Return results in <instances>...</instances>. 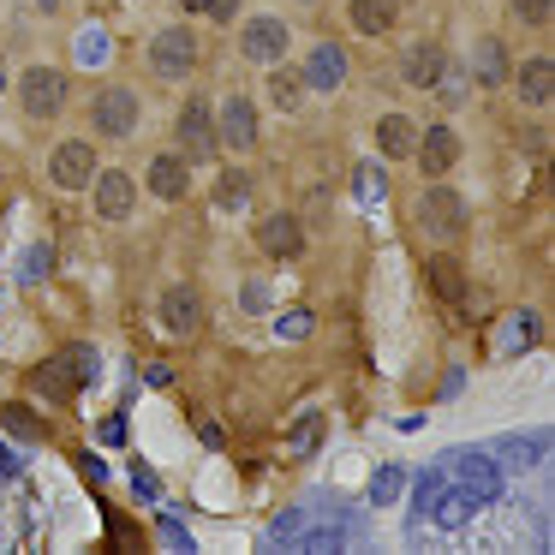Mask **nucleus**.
Here are the masks:
<instances>
[{"instance_id": "obj_1", "label": "nucleus", "mask_w": 555, "mask_h": 555, "mask_svg": "<svg viewBox=\"0 0 555 555\" xmlns=\"http://www.w3.org/2000/svg\"><path fill=\"white\" fill-rule=\"evenodd\" d=\"M85 383H96V352H90V347H61V352H54V359L37 371V388H42L49 400H73Z\"/></svg>"}, {"instance_id": "obj_2", "label": "nucleus", "mask_w": 555, "mask_h": 555, "mask_svg": "<svg viewBox=\"0 0 555 555\" xmlns=\"http://www.w3.org/2000/svg\"><path fill=\"white\" fill-rule=\"evenodd\" d=\"M442 472H460V490L478 495V507L502 495V466H495V454H472V448H460V454L442 460Z\"/></svg>"}, {"instance_id": "obj_3", "label": "nucleus", "mask_w": 555, "mask_h": 555, "mask_svg": "<svg viewBox=\"0 0 555 555\" xmlns=\"http://www.w3.org/2000/svg\"><path fill=\"white\" fill-rule=\"evenodd\" d=\"M418 221L430 240H454L460 228H466V204H460V192H448V185H430V192L418 197Z\"/></svg>"}, {"instance_id": "obj_4", "label": "nucleus", "mask_w": 555, "mask_h": 555, "mask_svg": "<svg viewBox=\"0 0 555 555\" xmlns=\"http://www.w3.org/2000/svg\"><path fill=\"white\" fill-rule=\"evenodd\" d=\"M25 114L30 120H49V114L66 108V73H54V66H37V73H25Z\"/></svg>"}, {"instance_id": "obj_5", "label": "nucleus", "mask_w": 555, "mask_h": 555, "mask_svg": "<svg viewBox=\"0 0 555 555\" xmlns=\"http://www.w3.org/2000/svg\"><path fill=\"white\" fill-rule=\"evenodd\" d=\"M90 120H96L102 138H126V132L138 126V96H132V90H120V85L102 90L96 108H90Z\"/></svg>"}, {"instance_id": "obj_6", "label": "nucleus", "mask_w": 555, "mask_h": 555, "mask_svg": "<svg viewBox=\"0 0 555 555\" xmlns=\"http://www.w3.org/2000/svg\"><path fill=\"white\" fill-rule=\"evenodd\" d=\"M180 144H185V156H192V162H204V156H216V120H209V108H204V102H185V108H180Z\"/></svg>"}, {"instance_id": "obj_7", "label": "nucleus", "mask_w": 555, "mask_h": 555, "mask_svg": "<svg viewBox=\"0 0 555 555\" xmlns=\"http://www.w3.org/2000/svg\"><path fill=\"white\" fill-rule=\"evenodd\" d=\"M472 514H478V495H472V490H460V483H448V478H442V490L430 495V514H424V519H430V526H442V531H460Z\"/></svg>"}, {"instance_id": "obj_8", "label": "nucleus", "mask_w": 555, "mask_h": 555, "mask_svg": "<svg viewBox=\"0 0 555 555\" xmlns=\"http://www.w3.org/2000/svg\"><path fill=\"white\" fill-rule=\"evenodd\" d=\"M150 61H156V73H162V78L192 73V61H197V37H192V30H162L156 49H150Z\"/></svg>"}, {"instance_id": "obj_9", "label": "nucleus", "mask_w": 555, "mask_h": 555, "mask_svg": "<svg viewBox=\"0 0 555 555\" xmlns=\"http://www.w3.org/2000/svg\"><path fill=\"white\" fill-rule=\"evenodd\" d=\"M412 156H418V168H424V180H442L448 168L460 162V138L448 132V126H436V132H424L418 144H412Z\"/></svg>"}, {"instance_id": "obj_10", "label": "nucleus", "mask_w": 555, "mask_h": 555, "mask_svg": "<svg viewBox=\"0 0 555 555\" xmlns=\"http://www.w3.org/2000/svg\"><path fill=\"white\" fill-rule=\"evenodd\" d=\"M162 323H168V335L192 340L197 323H204V299H197L192 287H168L162 293Z\"/></svg>"}, {"instance_id": "obj_11", "label": "nucleus", "mask_w": 555, "mask_h": 555, "mask_svg": "<svg viewBox=\"0 0 555 555\" xmlns=\"http://www.w3.org/2000/svg\"><path fill=\"white\" fill-rule=\"evenodd\" d=\"M240 49L251 54V61L275 66L281 54H287V25H281V18H251V25H245V37H240Z\"/></svg>"}, {"instance_id": "obj_12", "label": "nucleus", "mask_w": 555, "mask_h": 555, "mask_svg": "<svg viewBox=\"0 0 555 555\" xmlns=\"http://www.w3.org/2000/svg\"><path fill=\"white\" fill-rule=\"evenodd\" d=\"M216 144L228 150H251L257 144V114L245 96H228V108H221V126H216Z\"/></svg>"}, {"instance_id": "obj_13", "label": "nucleus", "mask_w": 555, "mask_h": 555, "mask_svg": "<svg viewBox=\"0 0 555 555\" xmlns=\"http://www.w3.org/2000/svg\"><path fill=\"white\" fill-rule=\"evenodd\" d=\"M90 173H96V144H61L54 150V185L78 192V185H90Z\"/></svg>"}, {"instance_id": "obj_14", "label": "nucleus", "mask_w": 555, "mask_h": 555, "mask_svg": "<svg viewBox=\"0 0 555 555\" xmlns=\"http://www.w3.org/2000/svg\"><path fill=\"white\" fill-rule=\"evenodd\" d=\"M90 185H96V216H108V221L132 216V180L126 173H90Z\"/></svg>"}, {"instance_id": "obj_15", "label": "nucleus", "mask_w": 555, "mask_h": 555, "mask_svg": "<svg viewBox=\"0 0 555 555\" xmlns=\"http://www.w3.org/2000/svg\"><path fill=\"white\" fill-rule=\"evenodd\" d=\"M448 66V54L436 49V42H412L406 49V61H400V73H406V85H418V90H430L436 85V73Z\"/></svg>"}, {"instance_id": "obj_16", "label": "nucleus", "mask_w": 555, "mask_h": 555, "mask_svg": "<svg viewBox=\"0 0 555 555\" xmlns=\"http://www.w3.org/2000/svg\"><path fill=\"white\" fill-rule=\"evenodd\" d=\"M257 245H263L269 257H299V251H305L299 221H293V216H269L263 228H257Z\"/></svg>"}, {"instance_id": "obj_17", "label": "nucleus", "mask_w": 555, "mask_h": 555, "mask_svg": "<svg viewBox=\"0 0 555 555\" xmlns=\"http://www.w3.org/2000/svg\"><path fill=\"white\" fill-rule=\"evenodd\" d=\"M150 192L168 197V204L192 192V173H185V162H180V156H156V162H150Z\"/></svg>"}, {"instance_id": "obj_18", "label": "nucleus", "mask_w": 555, "mask_h": 555, "mask_svg": "<svg viewBox=\"0 0 555 555\" xmlns=\"http://www.w3.org/2000/svg\"><path fill=\"white\" fill-rule=\"evenodd\" d=\"M340 78H347V54H340L335 42H323V49H311V66H305V85H317V90H335Z\"/></svg>"}, {"instance_id": "obj_19", "label": "nucleus", "mask_w": 555, "mask_h": 555, "mask_svg": "<svg viewBox=\"0 0 555 555\" xmlns=\"http://www.w3.org/2000/svg\"><path fill=\"white\" fill-rule=\"evenodd\" d=\"M519 96H526L531 108H550V96H555V66L543 61V54L519 66Z\"/></svg>"}, {"instance_id": "obj_20", "label": "nucleus", "mask_w": 555, "mask_h": 555, "mask_svg": "<svg viewBox=\"0 0 555 555\" xmlns=\"http://www.w3.org/2000/svg\"><path fill=\"white\" fill-rule=\"evenodd\" d=\"M376 144H383V156H412V144H418V126H412L406 114H383V126H376Z\"/></svg>"}, {"instance_id": "obj_21", "label": "nucleus", "mask_w": 555, "mask_h": 555, "mask_svg": "<svg viewBox=\"0 0 555 555\" xmlns=\"http://www.w3.org/2000/svg\"><path fill=\"white\" fill-rule=\"evenodd\" d=\"M472 73H478V85H502L507 78V54H502L495 37H483L478 49H472Z\"/></svg>"}, {"instance_id": "obj_22", "label": "nucleus", "mask_w": 555, "mask_h": 555, "mask_svg": "<svg viewBox=\"0 0 555 555\" xmlns=\"http://www.w3.org/2000/svg\"><path fill=\"white\" fill-rule=\"evenodd\" d=\"M430 287L442 293L448 305H460L466 299V269H460L454 257H430Z\"/></svg>"}, {"instance_id": "obj_23", "label": "nucleus", "mask_w": 555, "mask_h": 555, "mask_svg": "<svg viewBox=\"0 0 555 555\" xmlns=\"http://www.w3.org/2000/svg\"><path fill=\"white\" fill-rule=\"evenodd\" d=\"M395 13H400L395 0H352V25L371 30V37H383V30L395 25Z\"/></svg>"}, {"instance_id": "obj_24", "label": "nucleus", "mask_w": 555, "mask_h": 555, "mask_svg": "<svg viewBox=\"0 0 555 555\" xmlns=\"http://www.w3.org/2000/svg\"><path fill=\"white\" fill-rule=\"evenodd\" d=\"M531 340H538V317H531V311H514V317L502 323V340H495V347H502V352H519V347H531Z\"/></svg>"}, {"instance_id": "obj_25", "label": "nucleus", "mask_w": 555, "mask_h": 555, "mask_svg": "<svg viewBox=\"0 0 555 555\" xmlns=\"http://www.w3.org/2000/svg\"><path fill=\"white\" fill-rule=\"evenodd\" d=\"M299 90H305V73H275V78H269V96H275L281 114L299 108Z\"/></svg>"}, {"instance_id": "obj_26", "label": "nucleus", "mask_w": 555, "mask_h": 555, "mask_svg": "<svg viewBox=\"0 0 555 555\" xmlns=\"http://www.w3.org/2000/svg\"><path fill=\"white\" fill-rule=\"evenodd\" d=\"M400 490H406V472H400V466H383V472L371 478V502H376V507H383V502H395Z\"/></svg>"}, {"instance_id": "obj_27", "label": "nucleus", "mask_w": 555, "mask_h": 555, "mask_svg": "<svg viewBox=\"0 0 555 555\" xmlns=\"http://www.w3.org/2000/svg\"><path fill=\"white\" fill-rule=\"evenodd\" d=\"M245 197H251V180H245V173H221L216 180V204L221 209H240Z\"/></svg>"}, {"instance_id": "obj_28", "label": "nucleus", "mask_w": 555, "mask_h": 555, "mask_svg": "<svg viewBox=\"0 0 555 555\" xmlns=\"http://www.w3.org/2000/svg\"><path fill=\"white\" fill-rule=\"evenodd\" d=\"M317 442H323V418H317V412H305V418L293 424V454H311Z\"/></svg>"}, {"instance_id": "obj_29", "label": "nucleus", "mask_w": 555, "mask_h": 555, "mask_svg": "<svg viewBox=\"0 0 555 555\" xmlns=\"http://www.w3.org/2000/svg\"><path fill=\"white\" fill-rule=\"evenodd\" d=\"M78 61L102 66V61H108V37H102V30H85V37H78Z\"/></svg>"}, {"instance_id": "obj_30", "label": "nucleus", "mask_w": 555, "mask_h": 555, "mask_svg": "<svg viewBox=\"0 0 555 555\" xmlns=\"http://www.w3.org/2000/svg\"><path fill=\"white\" fill-rule=\"evenodd\" d=\"M495 454L514 460V466H526V460H538V454H543V442H538V436H531V442H526V436H514V442H502Z\"/></svg>"}, {"instance_id": "obj_31", "label": "nucleus", "mask_w": 555, "mask_h": 555, "mask_svg": "<svg viewBox=\"0 0 555 555\" xmlns=\"http://www.w3.org/2000/svg\"><path fill=\"white\" fill-rule=\"evenodd\" d=\"M275 335H281V340H305V335H311V311H287V317L275 323Z\"/></svg>"}, {"instance_id": "obj_32", "label": "nucleus", "mask_w": 555, "mask_h": 555, "mask_svg": "<svg viewBox=\"0 0 555 555\" xmlns=\"http://www.w3.org/2000/svg\"><path fill=\"white\" fill-rule=\"evenodd\" d=\"M430 90H442V102H466V78H460V73H448V66L436 73V85H430Z\"/></svg>"}, {"instance_id": "obj_33", "label": "nucleus", "mask_w": 555, "mask_h": 555, "mask_svg": "<svg viewBox=\"0 0 555 555\" xmlns=\"http://www.w3.org/2000/svg\"><path fill=\"white\" fill-rule=\"evenodd\" d=\"M383 192H388V185H383V173H376V168H359V197H364V204H376Z\"/></svg>"}, {"instance_id": "obj_34", "label": "nucleus", "mask_w": 555, "mask_h": 555, "mask_svg": "<svg viewBox=\"0 0 555 555\" xmlns=\"http://www.w3.org/2000/svg\"><path fill=\"white\" fill-rule=\"evenodd\" d=\"M514 18H526V25H543V18H550V0H514Z\"/></svg>"}, {"instance_id": "obj_35", "label": "nucleus", "mask_w": 555, "mask_h": 555, "mask_svg": "<svg viewBox=\"0 0 555 555\" xmlns=\"http://www.w3.org/2000/svg\"><path fill=\"white\" fill-rule=\"evenodd\" d=\"M49 263H54V251L49 245H37V251L25 257V281H37V275H49Z\"/></svg>"}, {"instance_id": "obj_36", "label": "nucleus", "mask_w": 555, "mask_h": 555, "mask_svg": "<svg viewBox=\"0 0 555 555\" xmlns=\"http://www.w3.org/2000/svg\"><path fill=\"white\" fill-rule=\"evenodd\" d=\"M305 550H311V555H323V550H340V531H311V538H305Z\"/></svg>"}, {"instance_id": "obj_37", "label": "nucleus", "mask_w": 555, "mask_h": 555, "mask_svg": "<svg viewBox=\"0 0 555 555\" xmlns=\"http://www.w3.org/2000/svg\"><path fill=\"white\" fill-rule=\"evenodd\" d=\"M132 490H138V495H156V472H150L144 460L132 466Z\"/></svg>"}, {"instance_id": "obj_38", "label": "nucleus", "mask_w": 555, "mask_h": 555, "mask_svg": "<svg viewBox=\"0 0 555 555\" xmlns=\"http://www.w3.org/2000/svg\"><path fill=\"white\" fill-rule=\"evenodd\" d=\"M7 424H13V430H25V436H37V418H30L25 406H7Z\"/></svg>"}, {"instance_id": "obj_39", "label": "nucleus", "mask_w": 555, "mask_h": 555, "mask_svg": "<svg viewBox=\"0 0 555 555\" xmlns=\"http://www.w3.org/2000/svg\"><path fill=\"white\" fill-rule=\"evenodd\" d=\"M204 13H209V18H221V25H228V18H233V13H240V0H209Z\"/></svg>"}, {"instance_id": "obj_40", "label": "nucleus", "mask_w": 555, "mask_h": 555, "mask_svg": "<svg viewBox=\"0 0 555 555\" xmlns=\"http://www.w3.org/2000/svg\"><path fill=\"white\" fill-rule=\"evenodd\" d=\"M102 442L120 448V442H126V418H108V424H102Z\"/></svg>"}, {"instance_id": "obj_41", "label": "nucleus", "mask_w": 555, "mask_h": 555, "mask_svg": "<svg viewBox=\"0 0 555 555\" xmlns=\"http://www.w3.org/2000/svg\"><path fill=\"white\" fill-rule=\"evenodd\" d=\"M78 466H85V478H90V483H102V478H108V466H102L96 454H85V460H78Z\"/></svg>"}, {"instance_id": "obj_42", "label": "nucleus", "mask_w": 555, "mask_h": 555, "mask_svg": "<svg viewBox=\"0 0 555 555\" xmlns=\"http://www.w3.org/2000/svg\"><path fill=\"white\" fill-rule=\"evenodd\" d=\"M293 538H299V514H287V519H281V531H275V543H293Z\"/></svg>"}, {"instance_id": "obj_43", "label": "nucleus", "mask_w": 555, "mask_h": 555, "mask_svg": "<svg viewBox=\"0 0 555 555\" xmlns=\"http://www.w3.org/2000/svg\"><path fill=\"white\" fill-rule=\"evenodd\" d=\"M180 7H185V13H204V7H209V0H180Z\"/></svg>"}, {"instance_id": "obj_44", "label": "nucleus", "mask_w": 555, "mask_h": 555, "mask_svg": "<svg viewBox=\"0 0 555 555\" xmlns=\"http://www.w3.org/2000/svg\"><path fill=\"white\" fill-rule=\"evenodd\" d=\"M0 478H13V460H7V454H0Z\"/></svg>"}, {"instance_id": "obj_45", "label": "nucleus", "mask_w": 555, "mask_h": 555, "mask_svg": "<svg viewBox=\"0 0 555 555\" xmlns=\"http://www.w3.org/2000/svg\"><path fill=\"white\" fill-rule=\"evenodd\" d=\"M0 90H7V66H0Z\"/></svg>"}, {"instance_id": "obj_46", "label": "nucleus", "mask_w": 555, "mask_h": 555, "mask_svg": "<svg viewBox=\"0 0 555 555\" xmlns=\"http://www.w3.org/2000/svg\"><path fill=\"white\" fill-rule=\"evenodd\" d=\"M42 7H61V0H42Z\"/></svg>"}]
</instances>
